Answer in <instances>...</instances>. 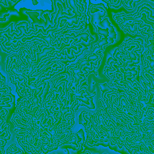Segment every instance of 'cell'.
<instances>
[{
	"label": "cell",
	"instance_id": "277c9868",
	"mask_svg": "<svg viewBox=\"0 0 154 154\" xmlns=\"http://www.w3.org/2000/svg\"><path fill=\"white\" fill-rule=\"evenodd\" d=\"M96 31L99 35H103L105 38H116L117 34L108 17L103 19L102 21L96 25Z\"/></svg>",
	"mask_w": 154,
	"mask_h": 154
},
{
	"label": "cell",
	"instance_id": "52a82bcc",
	"mask_svg": "<svg viewBox=\"0 0 154 154\" xmlns=\"http://www.w3.org/2000/svg\"><path fill=\"white\" fill-rule=\"evenodd\" d=\"M119 93L120 91L119 90L114 89L105 93L103 95H102V97L104 99L106 104V111L109 115L112 116L114 112V106L116 104V100Z\"/></svg>",
	"mask_w": 154,
	"mask_h": 154
},
{
	"label": "cell",
	"instance_id": "5bb4252c",
	"mask_svg": "<svg viewBox=\"0 0 154 154\" xmlns=\"http://www.w3.org/2000/svg\"><path fill=\"white\" fill-rule=\"evenodd\" d=\"M14 99V97L11 93L5 95L0 98V110L2 108H10V103H12Z\"/></svg>",
	"mask_w": 154,
	"mask_h": 154
},
{
	"label": "cell",
	"instance_id": "3957f363",
	"mask_svg": "<svg viewBox=\"0 0 154 154\" xmlns=\"http://www.w3.org/2000/svg\"><path fill=\"white\" fill-rule=\"evenodd\" d=\"M119 48L120 51L124 54L128 52H137L138 54L142 53L144 49L143 40L140 38L136 39L128 38L126 40Z\"/></svg>",
	"mask_w": 154,
	"mask_h": 154
},
{
	"label": "cell",
	"instance_id": "4316f807",
	"mask_svg": "<svg viewBox=\"0 0 154 154\" xmlns=\"http://www.w3.org/2000/svg\"><path fill=\"white\" fill-rule=\"evenodd\" d=\"M10 14H9V13H7V14H4V17H2V18H0V21H1V22H4V21H5L6 20V17H7V16H8Z\"/></svg>",
	"mask_w": 154,
	"mask_h": 154
},
{
	"label": "cell",
	"instance_id": "cb8c5ba5",
	"mask_svg": "<svg viewBox=\"0 0 154 154\" xmlns=\"http://www.w3.org/2000/svg\"><path fill=\"white\" fill-rule=\"evenodd\" d=\"M99 87L100 89L101 90V91L102 92V95H103L105 93L115 89V88H111V87H109V85L106 82H105L103 84H99Z\"/></svg>",
	"mask_w": 154,
	"mask_h": 154
},
{
	"label": "cell",
	"instance_id": "44dd1931",
	"mask_svg": "<svg viewBox=\"0 0 154 154\" xmlns=\"http://www.w3.org/2000/svg\"><path fill=\"white\" fill-rule=\"evenodd\" d=\"M22 153L23 154L24 152L18 148L15 143L11 144L7 149V154H17Z\"/></svg>",
	"mask_w": 154,
	"mask_h": 154
},
{
	"label": "cell",
	"instance_id": "83f0119b",
	"mask_svg": "<svg viewBox=\"0 0 154 154\" xmlns=\"http://www.w3.org/2000/svg\"><path fill=\"white\" fill-rule=\"evenodd\" d=\"M0 154H5L4 147H1L0 148Z\"/></svg>",
	"mask_w": 154,
	"mask_h": 154
},
{
	"label": "cell",
	"instance_id": "5b68a950",
	"mask_svg": "<svg viewBox=\"0 0 154 154\" xmlns=\"http://www.w3.org/2000/svg\"><path fill=\"white\" fill-rule=\"evenodd\" d=\"M48 84L49 82L43 81L37 85L36 88L32 90L27 97L29 104L35 106L40 103H42V96L43 94L44 90H45L46 85Z\"/></svg>",
	"mask_w": 154,
	"mask_h": 154
},
{
	"label": "cell",
	"instance_id": "f1b7e54d",
	"mask_svg": "<svg viewBox=\"0 0 154 154\" xmlns=\"http://www.w3.org/2000/svg\"><path fill=\"white\" fill-rule=\"evenodd\" d=\"M0 3L3 4V5H5V6H8V5H7V1H6V0L1 1H0Z\"/></svg>",
	"mask_w": 154,
	"mask_h": 154
},
{
	"label": "cell",
	"instance_id": "7402d4cb",
	"mask_svg": "<svg viewBox=\"0 0 154 154\" xmlns=\"http://www.w3.org/2000/svg\"><path fill=\"white\" fill-rule=\"evenodd\" d=\"M138 2H140V0H138V1L123 0V1H122V4L128 10H132L135 8V3Z\"/></svg>",
	"mask_w": 154,
	"mask_h": 154
},
{
	"label": "cell",
	"instance_id": "f546056e",
	"mask_svg": "<svg viewBox=\"0 0 154 154\" xmlns=\"http://www.w3.org/2000/svg\"><path fill=\"white\" fill-rule=\"evenodd\" d=\"M84 154H91V152H90L89 150H85V152H84ZM103 154H108V153L105 152V153H103Z\"/></svg>",
	"mask_w": 154,
	"mask_h": 154
},
{
	"label": "cell",
	"instance_id": "2e32d148",
	"mask_svg": "<svg viewBox=\"0 0 154 154\" xmlns=\"http://www.w3.org/2000/svg\"><path fill=\"white\" fill-rule=\"evenodd\" d=\"M154 56H152L149 53L146 52L143 55L144 66H149L152 70H154Z\"/></svg>",
	"mask_w": 154,
	"mask_h": 154
},
{
	"label": "cell",
	"instance_id": "7a4b0ae2",
	"mask_svg": "<svg viewBox=\"0 0 154 154\" xmlns=\"http://www.w3.org/2000/svg\"><path fill=\"white\" fill-rule=\"evenodd\" d=\"M85 141L84 131L82 129H81L77 133H72L68 139L63 143L60 147L71 149L75 151H82L83 150Z\"/></svg>",
	"mask_w": 154,
	"mask_h": 154
},
{
	"label": "cell",
	"instance_id": "4fadbf2b",
	"mask_svg": "<svg viewBox=\"0 0 154 154\" xmlns=\"http://www.w3.org/2000/svg\"><path fill=\"white\" fill-rule=\"evenodd\" d=\"M67 96H64L58 103H57L55 105H54V106L51 107L49 109H48V114L49 116H52L53 114L57 112L60 111H61L63 108H64V107L66 106V104H67Z\"/></svg>",
	"mask_w": 154,
	"mask_h": 154
},
{
	"label": "cell",
	"instance_id": "ba28073f",
	"mask_svg": "<svg viewBox=\"0 0 154 154\" xmlns=\"http://www.w3.org/2000/svg\"><path fill=\"white\" fill-rule=\"evenodd\" d=\"M68 81L65 80L58 84L55 87L51 88L49 93H48V95L54 99L61 100L64 96H67V85L68 84Z\"/></svg>",
	"mask_w": 154,
	"mask_h": 154
},
{
	"label": "cell",
	"instance_id": "e0dca14e",
	"mask_svg": "<svg viewBox=\"0 0 154 154\" xmlns=\"http://www.w3.org/2000/svg\"><path fill=\"white\" fill-rule=\"evenodd\" d=\"M69 76V75L68 73H63L60 74V75L57 76L56 77H55L51 81V87H52V88L55 87V86H57L58 84H60L62 81L67 80Z\"/></svg>",
	"mask_w": 154,
	"mask_h": 154
},
{
	"label": "cell",
	"instance_id": "d6986e66",
	"mask_svg": "<svg viewBox=\"0 0 154 154\" xmlns=\"http://www.w3.org/2000/svg\"><path fill=\"white\" fill-rule=\"evenodd\" d=\"M143 154H154V136L152 137L146 144Z\"/></svg>",
	"mask_w": 154,
	"mask_h": 154
},
{
	"label": "cell",
	"instance_id": "ac0fdd59",
	"mask_svg": "<svg viewBox=\"0 0 154 154\" xmlns=\"http://www.w3.org/2000/svg\"><path fill=\"white\" fill-rule=\"evenodd\" d=\"M141 10H144L147 11H148L150 13V19L153 20V8L151 7V6L147 4V3H143V4H141L140 6H139L138 7V10H137V12L136 13L132 14L133 17H134V16L137 14L138 13H139L140 12V11Z\"/></svg>",
	"mask_w": 154,
	"mask_h": 154
},
{
	"label": "cell",
	"instance_id": "30bf717a",
	"mask_svg": "<svg viewBox=\"0 0 154 154\" xmlns=\"http://www.w3.org/2000/svg\"><path fill=\"white\" fill-rule=\"evenodd\" d=\"M73 35L75 40V44L77 43H79L81 40H82L85 43L87 47L90 46V43L91 41H93L94 40V38L90 35L88 30H84L79 33L77 35H75L74 32H73Z\"/></svg>",
	"mask_w": 154,
	"mask_h": 154
},
{
	"label": "cell",
	"instance_id": "603a6c76",
	"mask_svg": "<svg viewBox=\"0 0 154 154\" xmlns=\"http://www.w3.org/2000/svg\"><path fill=\"white\" fill-rule=\"evenodd\" d=\"M108 147H109V148L111 150L116 151V152H117L119 153H120L121 154H130L124 146H123L121 149H120L116 144H115L114 145H111L109 143V142L108 144Z\"/></svg>",
	"mask_w": 154,
	"mask_h": 154
},
{
	"label": "cell",
	"instance_id": "ffe728a7",
	"mask_svg": "<svg viewBox=\"0 0 154 154\" xmlns=\"http://www.w3.org/2000/svg\"><path fill=\"white\" fill-rule=\"evenodd\" d=\"M141 77H143L152 88L154 87V74L153 73L143 71Z\"/></svg>",
	"mask_w": 154,
	"mask_h": 154
},
{
	"label": "cell",
	"instance_id": "8fae6325",
	"mask_svg": "<svg viewBox=\"0 0 154 154\" xmlns=\"http://www.w3.org/2000/svg\"><path fill=\"white\" fill-rule=\"evenodd\" d=\"M103 54L100 53L94 54L93 52L88 53L84 58L86 59L89 63H90L94 67V69H98L100 65V61L102 60Z\"/></svg>",
	"mask_w": 154,
	"mask_h": 154
},
{
	"label": "cell",
	"instance_id": "7c38bea8",
	"mask_svg": "<svg viewBox=\"0 0 154 154\" xmlns=\"http://www.w3.org/2000/svg\"><path fill=\"white\" fill-rule=\"evenodd\" d=\"M93 115L90 112L82 111L79 116V124L82 125L85 129L89 123L93 121Z\"/></svg>",
	"mask_w": 154,
	"mask_h": 154
},
{
	"label": "cell",
	"instance_id": "6da1fadb",
	"mask_svg": "<svg viewBox=\"0 0 154 154\" xmlns=\"http://www.w3.org/2000/svg\"><path fill=\"white\" fill-rule=\"evenodd\" d=\"M15 137L19 144L26 152L31 154H40L42 153L41 146L34 143L28 131L25 129L16 128L14 129Z\"/></svg>",
	"mask_w": 154,
	"mask_h": 154
},
{
	"label": "cell",
	"instance_id": "9a60e30c",
	"mask_svg": "<svg viewBox=\"0 0 154 154\" xmlns=\"http://www.w3.org/2000/svg\"><path fill=\"white\" fill-rule=\"evenodd\" d=\"M145 47L146 49V52L150 54L152 56L153 55L154 52V39L153 37L152 36L151 37H149L146 38V43Z\"/></svg>",
	"mask_w": 154,
	"mask_h": 154
},
{
	"label": "cell",
	"instance_id": "d4e9b609",
	"mask_svg": "<svg viewBox=\"0 0 154 154\" xmlns=\"http://www.w3.org/2000/svg\"><path fill=\"white\" fill-rule=\"evenodd\" d=\"M109 3L110 7H112L116 8H119L122 5V1H119V0L109 1Z\"/></svg>",
	"mask_w": 154,
	"mask_h": 154
},
{
	"label": "cell",
	"instance_id": "484cf974",
	"mask_svg": "<svg viewBox=\"0 0 154 154\" xmlns=\"http://www.w3.org/2000/svg\"><path fill=\"white\" fill-rule=\"evenodd\" d=\"M57 154H70L69 150L67 148H61L59 152H58Z\"/></svg>",
	"mask_w": 154,
	"mask_h": 154
},
{
	"label": "cell",
	"instance_id": "9c48e42d",
	"mask_svg": "<svg viewBox=\"0 0 154 154\" xmlns=\"http://www.w3.org/2000/svg\"><path fill=\"white\" fill-rule=\"evenodd\" d=\"M11 120V122L13 123V125L15 126V127L19 129H25L28 131L31 136L34 133H36L26 121L22 119L20 116H19L16 114L14 113L13 114Z\"/></svg>",
	"mask_w": 154,
	"mask_h": 154
},
{
	"label": "cell",
	"instance_id": "8992f818",
	"mask_svg": "<svg viewBox=\"0 0 154 154\" xmlns=\"http://www.w3.org/2000/svg\"><path fill=\"white\" fill-rule=\"evenodd\" d=\"M101 4H91L88 8V14L91 17L90 21L93 25L96 28L97 20L105 16L106 14V8Z\"/></svg>",
	"mask_w": 154,
	"mask_h": 154
}]
</instances>
